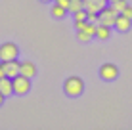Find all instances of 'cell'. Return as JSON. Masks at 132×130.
<instances>
[{
    "instance_id": "cell-23",
    "label": "cell",
    "mask_w": 132,
    "mask_h": 130,
    "mask_svg": "<svg viewBox=\"0 0 132 130\" xmlns=\"http://www.w3.org/2000/svg\"><path fill=\"white\" fill-rule=\"evenodd\" d=\"M40 2H42V4H48V2H52V0H40Z\"/></svg>"
},
{
    "instance_id": "cell-16",
    "label": "cell",
    "mask_w": 132,
    "mask_h": 130,
    "mask_svg": "<svg viewBox=\"0 0 132 130\" xmlns=\"http://www.w3.org/2000/svg\"><path fill=\"white\" fill-rule=\"evenodd\" d=\"M77 38H79L80 42H90L94 37H90L88 33H82V31H77Z\"/></svg>"
},
{
    "instance_id": "cell-18",
    "label": "cell",
    "mask_w": 132,
    "mask_h": 130,
    "mask_svg": "<svg viewBox=\"0 0 132 130\" xmlns=\"http://www.w3.org/2000/svg\"><path fill=\"white\" fill-rule=\"evenodd\" d=\"M86 21H90V23H98V12H86Z\"/></svg>"
},
{
    "instance_id": "cell-24",
    "label": "cell",
    "mask_w": 132,
    "mask_h": 130,
    "mask_svg": "<svg viewBox=\"0 0 132 130\" xmlns=\"http://www.w3.org/2000/svg\"><path fill=\"white\" fill-rule=\"evenodd\" d=\"M107 2H109V4H113V2H117V0H107Z\"/></svg>"
},
{
    "instance_id": "cell-5",
    "label": "cell",
    "mask_w": 132,
    "mask_h": 130,
    "mask_svg": "<svg viewBox=\"0 0 132 130\" xmlns=\"http://www.w3.org/2000/svg\"><path fill=\"white\" fill-rule=\"evenodd\" d=\"M100 79L105 80V82H113L117 77H119V67H117L115 63H103L102 67H100Z\"/></svg>"
},
{
    "instance_id": "cell-12",
    "label": "cell",
    "mask_w": 132,
    "mask_h": 130,
    "mask_svg": "<svg viewBox=\"0 0 132 130\" xmlns=\"http://www.w3.org/2000/svg\"><path fill=\"white\" fill-rule=\"evenodd\" d=\"M111 29H113V27H109V25H102V23H98L96 38H100V40H107L109 37H111Z\"/></svg>"
},
{
    "instance_id": "cell-10",
    "label": "cell",
    "mask_w": 132,
    "mask_h": 130,
    "mask_svg": "<svg viewBox=\"0 0 132 130\" xmlns=\"http://www.w3.org/2000/svg\"><path fill=\"white\" fill-rule=\"evenodd\" d=\"M19 73H21V75H25V77H29V79H33L35 75H36V65L33 63V61L25 59V61H21Z\"/></svg>"
},
{
    "instance_id": "cell-22",
    "label": "cell",
    "mask_w": 132,
    "mask_h": 130,
    "mask_svg": "<svg viewBox=\"0 0 132 130\" xmlns=\"http://www.w3.org/2000/svg\"><path fill=\"white\" fill-rule=\"evenodd\" d=\"M0 77H6V75H4V69H2V61H0Z\"/></svg>"
},
{
    "instance_id": "cell-15",
    "label": "cell",
    "mask_w": 132,
    "mask_h": 130,
    "mask_svg": "<svg viewBox=\"0 0 132 130\" xmlns=\"http://www.w3.org/2000/svg\"><path fill=\"white\" fill-rule=\"evenodd\" d=\"M111 6L115 8V10L119 12V13H122V10L128 6V2H126V0H117V2H113V4H111Z\"/></svg>"
},
{
    "instance_id": "cell-8",
    "label": "cell",
    "mask_w": 132,
    "mask_h": 130,
    "mask_svg": "<svg viewBox=\"0 0 132 130\" xmlns=\"http://www.w3.org/2000/svg\"><path fill=\"white\" fill-rule=\"evenodd\" d=\"M132 27V19L126 15H122V13H119L117 15V21H115V29L119 31V33H126V31H130Z\"/></svg>"
},
{
    "instance_id": "cell-9",
    "label": "cell",
    "mask_w": 132,
    "mask_h": 130,
    "mask_svg": "<svg viewBox=\"0 0 132 130\" xmlns=\"http://www.w3.org/2000/svg\"><path fill=\"white\" fill-rule=\"evenodd\" d=\"M107 0H84V10L86 12H100L107 6Z\"/></svg>"
},
{
    "instance_id": "cell-17",
    "label": "cell",
    "mask_w": 132,
    "mask_h": 130,
    "mask_svg": "<svg viewBox=\"0 0 132 130\" xmlns=\"http://www.w3.org/2000/svg\"><path fill=\"white\" fill-rule=\"evenodd\" d=\"M73 19H75V21H84V19H86V10L75 12V13H73Z\"/></svg>"
},
{
    "instance_id": "cell-14",
    "label": "cell",
    "mask_w": 132,
    "mask_h": 130,
    "mask_svg": "<svg viewBox=\"0 0 132 130\" xmlns=\"http://www.w3.org/2000/svg\"><path fill=\"white\" fill-rule=\"evenodd\" d=\"M79 10H84V0H71L69 2V13H75Z\"/></svg>"
},
{
    "instance_id": "cell-4",
    "label": "cell",
    "mask_w": 132,
    "mask_h": 130,
    "mask_svg": "<svg viewBox=\"0 0 132 130\" xmlns=\"http://www.w3.org/2000/svg\"><path fill=\"white\" fill-rule=\"evenodd\" d=\"M12 80H13V94H17V96H25V94L31 90V79L25 77V75L19 73Z\"/></svg>"
},
{
    "instance_id": "cell-13",
    "label": "cell",
    "mask_w": 132,
    "mask_h": 130,
    "mask_svg": "<svg viewBox=\"0 0 132 130\" xmlns=\"http://www.w3.org/2000/svg\"><path fill=\"white\" fill-rule=\"evenodd\" d=\"M50 13H52V17H56V19H63V17H65L69 12H67L63 6H60V4L54 2V4H52V10H50Z\"/></svg>"
},
{
    "instance_id": "cell-20",
    "label": "cell",
    "mask_w": 132,
    "mask_h": 130,
    "mask_svg": "<svg viewBox=\"0 0 132 130\" xmlns=\"http://www.w3.org/2000/svg\"><path fill=\"white\" fill-rule=\"evenodd\" d=\"M122 15H126V17H130V19H132V6H126L125 10H122Z\"/></svg>"
},
{
    "instance_id": "cell-3",
    "label": "cell",
    "mask_w": 132,
    "mask_h": 130,
    "mask_svg": "<svg viewBox=\"0 0 132 130\" xmlns=\"http://www.w3.org/2000/svg\"><path fill=\"white\" fill-rule=\"evenodd\" d=\"M19 56V46L15 42H4L0 44V61H10V59H17Z\"/></svg>"
},
{
    "instance_id": "cell-21",
    "label": "cell",
    "mask_w": 132,
    "mask_h": 130,
    "mask_svg": "<svg viewBox=\"0 0 132 130\" xmlns=\"http://www.w3.org/2000/svg\"><path fill=\"white\" fill-rule=\"evenodd\" d=\"M4 100H6V96H4V94H2V92H0V107H2V105H4Z\"/></svg>"
},
{
    "instance_id": "cell-11",
    "label": "cell",
    "mask_w": 132,
    "mask_h": 130,
    "mask_svg": "<svg viewBox=\"0 0 132 130\" xmlns=\"http://www.w3.org/2000/svg\"><path fill=\"white\" fill-rule=\"evenodd\" d=\"M0 92L6 98H10L13 94V80L10 77H0Z\"/></svg>"
},
{
    "instance_id": "cell-6",
    "label": "cell",
    "mask_w": 132,
    "mask_h": 130,
    "mask_svg": "<svg viewBox=\"0 0 132 130\" xmlns=\"http://www.w3.org/2000/svg\"><path fill=\"white\" fill-rule=\"evenodd\" d=\"M19 67H21V61H17V59L2 61V69H4V75H6V77H10V79H13L15 75H19Z\"/></svg>"
},
{
    "instance_id": "cell-19",
    "label": "cell",
    "mask_w": 132,
    "mask_h": 130,
    "mask_svg": "<svg viewBox=\"0 0 132 130\" xmlns=\"http://www.w3.org/2000/svg\"><path fill=\"white\" fill-rule=\"evenodd\" d=\"M54 2H56V4H60V6H63L67 12H69V2H71V0H54Z\"/></svg>"
},
{
    "instance_id": "cell-1",
    "label": "cell",
    "mask_w": 132,
    "mask_h": 130,
    "mask_svg": "<svg viewBox=\"0 0 132 130\" xmlns=\"http://www.w3.org/2000/svg\"><path fill=\"white\" fill-rule=\"evenodd\" d=\"M63 92H65V96H69V98H79L80 94L84 92V80L80 77H77V75L67 77L65 82H63Z\"/></svg>"
},
{
    "instance_id": "cell-7",
    "label": "cell",
    "mask_w": 132,
    "mask_h": 130,
    "mask_svg": "<svg viewBox=\"0 0 132 130\" xmlns=\"http://www.w3.org/2000/svg\"><path fill=\"white\" fill-rule=\"evenodd\" d=\"M75 29L77 31H82V33H88L90 37H96V29L98 23H90V21H75Z\"/></svg>"
},
{
    "instance_id": "cell-2",
    "label": "cell",
    "mask_w": 132,
    "mask_h": 130,
    "mask_svg": "<svg viewBox=\"0 0 132 130\" xmlns=\"http://www.w3.org/2000/svg\"><path fill=\"white\" fill-rule=\"evenodd\" d=\"M117 15H119V12H117L115 8L111 6V4H107L103 10H100V12H98V23H102V25H109V27H115Z\"/></svg>"
}]
</instances>
